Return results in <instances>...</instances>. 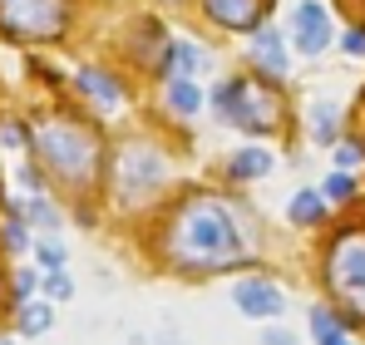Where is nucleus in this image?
Returning <instances> with one entry per match:
<instances>
[{"label": "nucleus", "instance_id": "nucleus-1", "mask_svg": "<svg viewBox=\"0 0 365 345\" xmlns=\"http://www.w3.org/2000/svg\"><path fill=\"white\" fill-rule=\"evenodd\" d=\"M168 257L182 272H222L247 257V242L237 232V217L222 202L192 197V202H182V212L168 227Z\"/></svg>", "mask_w": 365, "mask_h": 345}, {"label": "nucleus", "instance_id": "nucleus-2", "mask_svg": "<svg viewBox=\"0 0 365 345\" xmlns=\"http://www.w3.org/2000/svg\"><path fill=\"white\" fill-rule=\"evenodd\" d=\"M326 287L351 311L365 316V232H346L326 257Z\"/></svg>", "mask_w": 365, "mask_h": 345}, {"label": "nucleus", "instance_id": "nucleus-3", "mask_svg": "<svg viewBox=\"0 0 365 345\" xmlns=\"http://www.w3.org/2000/svg\"><path fill=\"white\" fill-rule=\"evenodd\" d=\"M35 143H40L45 163L60 168L64 177H89L94 172V138L84 128H74V123H40Z\"/></svg>", "mask_w": 365, "mask_h": 345}, {"label": "nucleus", "instance_id": "nucleus-4", "mask_svg": "<svg viewBox=\"0 0 365 345\" xmlns=\"http://www.w3.org/2000/svg\"><path fill=\"white\" fill-rule=\"evenodd\" d=\"M217 104H222V118L227 123H242V128H277V114H282V99H277V89H267L262 79H232L222 94H217Z\"/></svg>", "mask_w": 365, "mask_h": 345}, {"label": "nucleus", "instance_id": "nucleus-5", "mask_svg": "<svg viewBox=\"0 0 365 345\" xmlns=\"http://www.w3.org/2000/svg\"><path fill=\"white\" fill-rule=\"evenodd\" d=\"M0 25L20 40H55L64 30V0H0Z\"/></svg>", "mask_w": 365, "mask_h": 345}, {"label": "nucleus", "instance_id": "nucleus-6", "mask_svg": "<svg viewBox=\"0 0 365 345\" xmlns=\"http://www.w3.org/2000/svg\"><path fill=\"white\" fill-rule=\"evenodd\" d=\"M163 172H168L163 153H153V148L133 143V148H123V153H119V192L138 202V197H148V192L163 182Z\"/></svg>", "mask_w": 365, "mask_h": 345}, {"label": "nucleus", "instance_id": "nucleus-7", "mask_svg": "<svg viewBox=\"0 0 365 345\" xmlns=\"http://www.w3.org/2000/svg\"><path fill=\"white\" fill-rule=\"evenodd\" d=\"M232 301H237V311L252 316V321H277L287 311V296L272 287V282H237L232 287Z\"/></svg>", "mask_w": 365, "mask_h": 345}, {"label": "nucleus", "instance_id": "nucleus-8", "mask_svg": "<svg viewBox=\"0 0 365 345\" xmlns=\"http://www.w3.org/2000/svg\"><path fill=\"white\" fill-rule=\"evenodd\" d=\"M292 25H297V50H302V55H321V50L331 45V15H326L316 0H302V5H297Z\"/></svg>", "mask_w": 365, "mask_h": 345}, {"label": "nucleus", "instance_id": "nucleus-9", "mask_svg": "<svg viewBox=\"0 0 365 345\" xmlns=\"http://www.w3.org/2000/svg\"><path fill=\"white\" fill-rule=\"evenodd\" d=\"M202 10H207L217 25H227V30H247V25H257L262 0H202Z\"/></svg>", "mask_w": 365, "mask_h": 345}, {"label": "nucleus", "instance_id": "nucleus-10", "mask_svg": "<svg viewBox=\"0 0 365 345\" xmlns=\"http://www.w3.org/2000/svg\"><path fill=\"white\" fill-rule=\"evenodd\" d=\"M252 55H257V64L267 69V74H287V45H282V35L277 30H257L252 35Z\"/></svg>", "mask_w": 365, "mask_h": 345}, {"label": "nucleus", "instance_id": "nucleus-11", "mask_svg": "<svg viewBox=\"0 0 365 345\" xmlns=\"http://www.w3.org/2000/svg\"><path fill=\"white\" fill-rule=\"evenodd\" d=\"M79 94L99 99L104 109H119V104H123V89L109 79V74H99V69H84V74H79Z\"/></svg>", "mask_w": 365, "mask_h": 345}, {"label": "nucleus", "instance_id": "nucleus-12", "mask_svg": "<svg viewBox=\"0 0 365 345\" xmlns=\"http://www.w3.org/2000/svg\"><path fill=\"white\" fill-rule=\"evenodd\" d=\"M207 69V55L197 50V45H187V40H178L173 50H168V74L173 79H187V74H202Z\"/></svg>", "mask_w": 365, "mask_h": 345}, {"label": "nucleus", "instance_id": "nucleus-13", "mask_svg": "<svg viewBox=\"0 0 365 345\" xmlns=\"http://www.w3.org/2000/svg\"><path fill=\"white\" fill-rule=\"evenodd\" d=\"M287 212H292V222H302V227H316V222L326 217V197H321L316 187H302V192L292 197V207H287Z\"/></svg>", "mask_w": 365, "mask_h": 345}, {"label": "nucleus", "instance_id": "nucleus-14", "mask_svg": "<svg viewBox=\"0 0 365 345\" xmlns=\"http://www.w3.org/2000/svg\"><path fill=\"white\" fill-rule=\"evenodd\" d=\"M163 99H168V104H173L178 114H197V109H202V89H197L192 79H168Z\"/></svg>", "mask_w": 365, "mask_h": 345}, {"label": "nucleus", "instance_id": "nucleus-15", "mask_svg": "<svg viewBox=\"0 0 365 345\" xmlns=\"http://www.w3.org/2000/svg\"><path fill=\"white\" fill-rule=\"evenodd\" d=\"M50 326H55L50 301H25V306H20V331H25V336H45Z\"/></svg>", "mask_w": 365, "mask_h": 345}, {"label": "nucleus", "instance_id": "nucleus-16", "mask_svg": "<svg viewBox=\"0 0 365 345\" xmlns=\"http://www.w3.org/2000/svg\"><path fill=\"white\" fill-rule=\"evenodd\" d=\"M262 172H272V153L267 148H242L232 158V177H262Z\"/></svg>", "mask_w": 365, "mask_h": 345}, {"label": "nucleus", "instance_id": "nucleus-17", "mask_svg": "<svg viewBox=\"0 0 365 345\" xmlns=\"http://www.w3.org/2000/svg\"><path fill=\"white\" fill-rule=\"evenodd\" d=\"M311 336H316V345H351V341H346V331L336 326V316L321 311V306L311 311Z\"/></svg>", "mask_w": 365, "mask_h": 345}, {"label": "nucleus", "instance_id": "nucleus-18", "mask_svg": "<svg viewBox=\"0 0 365 345\" xmlns=\"http://www.w3.org/2000/svg\"><path fill=\"white\" fill-rule=\"evenodd\" d=\"M311 138H321V143H331L336 138V104L331 99H321V104H311Z\"/></svg>", "mask_w": 365, "mask_h": 345}, {"label": "nucleus", "instance_id": "nucleus-19", "mask_svg": "<svg viewBox=\"0 0 365 345\" xmlns=\"http://www.w3.org/2000/svg\"><path fill=\"white\" fill-rule=\"evenodd\" d=\"M321 192H326V197H331V202H346V197H351V192H356V182H351V177H346V172H331V177H326V187H321Z\"/></svg>", "mask_w": 365, "mask_h": 345}, {"label": "nucleus", "instance_id": "nucleus-20", "mask_svg": "<svg viewBox=\"0 0 365 345\" xmlns=\"http://www.w3.org/2000/svg\"><path fill=\"white\" fill-rule=\"evenodd\" d=\"M69 291H74V282H69L64 272H50V277H45V296H50V301H64Z\"/></svg>", "mask_w": 365, "mask_h": 345}, {"label": "nucleus", "instance_id": "nucleus-21", "mask_svg": "<svg viewBox=\"0 0 365 345\" xmlns=\"http://www.w3.org/2000/svg\"><path fill=\"white\" fill-rule=\"evenodd\" d=\"M361 158H365L361 143H341V148H336V168H356Z\"/></svg>", "mask_w": 365, "mask_h": 345}, {"label": "nucleus", "instance_id": "nucleus-22", "mask_svg": "<svg viewBox=\"0 0 365 345\" xmlns=\"http://www.w3.org/2000/svg\"><path fill=\"white\" fill-rule=\"evenodd\" d=\"M40 262H45L50 272H60V262H64V247H60V242H40Z\"/></svg>", "mask_w": 365, "mask_h": 345}, {"label": "nucleus", "instance_id": "nucleus-23", "mask_svg": "<svg viewBox=\"0 0 365 345\" xmlns=\"http://www.w3.org/2000/svg\"><path fill=\"white\" fill-rule=\"evenodd\" d=\"M5 242H10V247H15V252H20V247H25V242H30V237H25V227H20V222H10V227H5Z\"/></svg>", "mask_w": 365, "mask_h": 345}, {"label": "nucleus", "instance_id": "nucleus-24", "mask_svg": "<svg viewBox=\"0 0 365 345\" xmlns=\"http://www.w3.org/2000/svg\"><path fill=\"white\" fill-rule=\"evenodd\" d=\"M346 55H365V30H351L346 35Z\"/></svg>", "mask_w": 365, "mask_h": 345}, {"label": "nucleus", "instance_id": "nucleus-25", "mask_svg": "<svg viewBox=\"0 0 365 345\" xmlns=\"http://www.w3.org/2000/svg\"><path fill=\"white\" fill-rule=\"evenodd\" d=\"M262 345H297V336H287V331H267Z\"/></svg>", "mask_w": 365, "mask_h": 345}, {"label": "nucleus", "instance_id": "nucleus-26", "mask_svg": "<svg viewBox=\"0 0 365 345\" xmlns=\"http://www.w3.org/2000/svg\"><path fill=\"white\" fill-rule=\"evenodd\" d=\"M0 345H10V341H0Z\"/></svg>", "mask_w": 365, "mask_h": 345}]
</instances>
